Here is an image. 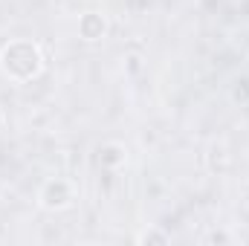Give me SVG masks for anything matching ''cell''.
I'll list each match as a JSON object with an SVG mask.
<instances>
[{"label":"cell","mask_w":249,"mask_h":246,"mask_svg":"<svg viewBox=\"0 0 249 246\" xmlns=\"http://www.w3.org/2000/svg\"><path fill=\"white\" fill-rule=\"evenodd\" d=\"M41 64V55L32 44H12L6 53H3V70L12 72L15 78H29Z\"/></svg>","instance_id":"cell-1"}]
</instances>
